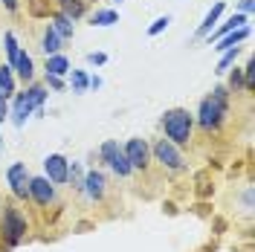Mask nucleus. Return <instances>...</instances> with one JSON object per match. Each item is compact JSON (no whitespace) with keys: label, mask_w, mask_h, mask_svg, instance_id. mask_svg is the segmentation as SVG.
<instances>
[{"label":"nucleus","mask_w":255,"mask_h":252,"mask_svg":"<svg viewBox=\"0 0 255 252\" xmlns=\"http://www.w3.org/2000/svg\"><path fill=\"white\" fill-rule=\"evenodd\" d=\"M229 87H232L235 93H238V90H244V87H247V84H244V73H241L238 67H235V70H232V76H229Z\"/></svg>","instance_id":"obj_28"},{"label":"nucleus","mask_w":255,"mask_h":252,"mask_svg":"<svg viewBox=\"0 0 255 252\" xmlns=\"http://www.w3.org/2000/svg\"><path fill=\"white\" fill-rule=\"evenodd\" d=\"M168 23H171V17H168V15L157 17V20H154V23L148 26V35H151V38H154V35H159L162 29H168Z\"/></svg>","instance_id":"obj_27"},{"label":"nucleus","mask_w":255,"mask_h":252,"mask_svg":"<svg viewBox=\"0 0 255 252\" xmlns=\"http://www.w3.org/2000/svg\"><path fill=\"white\" fill-rule=\"evenodd\" d=\"M191 127H194V116H191L186 108H171V111L162 113V130H165V139L168 142H174V145H189Z\"/></svg>","instance_id":"obj_2"},{"label":"nucleus","mask_w":255,"mask_h":252,"mask_svg":"<svg viewBox=\"0 0 255 252\" xmlns=\"http://www.w3.org/2000/svg\"><path fill=\"white\" fill-rule=\"evenodd\" d=\"M70 84H73V90H76V93H87V90H90V76H87L84 70H73Z\"/></svg>","instance_id":"obj_23"},{"label":"nucleus","mask_w":255,"mask_h":252,"mask_svg":"<svg viewBox=\"0 0 255 252\" xmlns=\"http://www.w3.org/2000/svg\"><path fill=\"white\" fill-rule=\"evenodd\" d=\"M90 87H93V90H99V87H102V79H99V76H93V79H90Z\"/></svg>","instance_id":"obj_36"},{"label":"nucleus","mask_w":255,"mask_h":252,"mask_svg":"<svg viewBox=\"0 0 255 252\" xmlns=\"http://www.w3.org/2000/svg\"><path fill=\"white\" fill-rule=\"evenodd\" d=\"M29 197L38 206H49L55 200V186L49 183L47 177H32L29 180Z\"/></svg>","instance_id":"obj_8"},{"label":"nucleus","mask_w":255,"mask_h":252,"mask_svg":"<svg viewBox=\"0 0 255 252\" xmlns=\"http://www.w3.org/2000/svg\"><path fill=\"white\" fill-rule=\"evenodd\" d=\"M87 61L96 64V67H102V64H108V55H105V52H90V55H87Z\"/></svg>","instance_id":"obj_30"},{"label":"nucleus","mask_w":255,"mask_h":252,"mask_svg":"<svg viewBox=\"0 0 255 252\" xmlns=\"http://www.w3.org/2000/svg\"><path fill=\"white\" fill-rule=\"evenodd\" d=\"M47 84L52 87V90H61V87H64V79H61V76H49V73H47Z\"/></svg>","instance_id":"obj_32"},{"label":"nucleus","mask_w":255,"mask_h":252,"mask_svg":"<svg viewBox=\"0 0 255 252\" xmlns=\"http://www.w3.org/2000/svg\"><path fill=\"white\" fill-rule=\"evenodd\" d=\"M67 183H73V189L81 191V183H84V168H81V162H70V165H67Z\"/></svg>","instance_id":"obj_22"},{"label":"nucleus","mask_w":255,"mask_h":252,"mask_svg":"<svg viewBox=\"0 0 255 252\" xmlns=\"http://www.w3.org/2000/svg\"><path fill=\"white\" fill-rule=\"evenodd\" d=\"M29 113H32V105L26 102V93H17L15 96V108H12V122H15V127H23L26 125V119H29Z\"/></svg>","instance_id":"obj_10"},{"label":"nucleus","mask_w":255,"mask_h":252,"mask_svg":"<svg viewBox=\"0 0 255 252\" xmlns=\"http://www.w3.org/2000/svg\"><path fill=\"white\" fill-rule=\"evenodd\" d=\"M90 23L93 26H113V23H119V15L113 9H99V12H93Z\"/></svg>","instance_id":"obj_18"},{"label":"nucleus","mask_w":255,"mask_h":252,"mask_svg":"<svg viewBox=\"0 0 255 252\" xmlns=\"http://www.w3.org/2000/svg\"><path fill=\"white\" fill-rule=\"evenodd\" d=\"M67 165H70L67 157L49 154V157L44 159V177H47L52 186H64V183H67Z\"/></svg>","instance_id":"obj_7"},{"label":"nucleus","mask_w":255,"mask_h":252,"mask_svg":"<svg viewBox=\"0 0 255 252\" xmlns=\"http://www.w3.org/2000/svg\"><path fill=\"white\" fill-rule=\"evenodd\" d=\"M26 229H29V223H26V218L20 215V209H15V206H3V235H6V241H9V247L20 244L23 235H26Z\"/></svg>","instance_id":"obj_3"},{"label":"nucleus","mask_w":255,"mask_h":252,"mask_svg":"<svg viewBox=\"0 0 255 252\" xmlns=\"http://www.w3.org/2000/svg\"><path fill=\"white\" fill-rule=\"evenodd\" d=\"M238 52H241L238 47L226 49V52H223V58H221V64H218V70H215V73H226V70H229V67L235 64V58H238Z\"/></svg>","instance_id":"obj_26"},{"label":"nucleus","mask_w":255,"mask_h":252,"mask_svg":"<svg viewBox=\"0 0 255 252\" xmlns=\"http://www.w3.org/2000/svg\"><path fill=\"white\" fill-rule=\"evenodd\" d=\"M44 99H47V90L41 84H32L29 90H26V102L32 105V111H41L44 108Z\"/></svg>","instance_id":"obj_21"},{"label":"nucleus","mask_w":255,"mask_h":252,"mask_svg":"<svg viewBox=\"0 0 255 252\" xmlns=\"http://www.w3.org/2000/svg\"><path fill=\"white\" fill-rule=\"evenodd\" d=\"M3 44H6V55H9V67H12V64L17 61V52H20L15 32H6V35H3Z\"/></svg>","instance_id":"obj_24"},{"label":"nucleus","mask_w":255,"mask_h":252,"mask_svg":"<svg viewBox=\"0 0 255 252\" xmlns=\"http://www.w3.org/2000/svg\"><path fill=\"white\" fill-rule=\"evenodd\" d=\"M61 44H64V38L52 29V23H49L47 29H44V35H41V49H44L47 55H55V52L61 49Z\"/></svg>","instance_id":"obj_13"},{"label":"nucleus","mask_w":255,"mask_h":252,"mask_svg":"<svg viewBox=\"0 0 255 252\" xmlns=\"http://www.w3.org/2000/svg\"><path fill=\"white\" fill-rule=\"evenodd\" d=\"M81 191H84L90 200H102V197H105V191H108L105 174H102V171H87V174H84V183H81Z\"/></svg>","instance_id":"obj_9"},{"label":"nucleus","mask_w":255,"mask_h":252,"mask_svg":"<svg viewBox=\"0 0 255 252\" xmlns=\"http://www.w3.org/2000/svg\"><path fill=\"white\" fill-rule=\"evenodd\" d=\"M154 157H157V162L165 168V171H186V159H183V154L177 151V145L174 142H168V139H159L154 148Z\"/></svg>","instance_id":"obj_4"},{"label":"nucleus","mask_w":255,"mask_h":252,"mask_svg":"<svg viewBox=\"0 0 255 252\" xmlns=\"http://www.w3.org/2000/svg\"><path fill=\"white\" fill-rule=\"evenodd\" d=\"M0 3H3L9 12H15V9H17V0H0Z\"/></svg>","instance_id":"obj_35"},{"label":"nucleus","mask_w":255,"mask_h":252,"mask_svg":"<svg viewBox=\"0 0 255 252\" xmlns=\"http://www.w3.org/2000/svg\"><path fill=\"white\" fill-rule=\"evenodd\" d=\"M226 108H229V90L226 87H215L197 108V125L203 130H218L223 116H226Z\"/></svg>","instance_id":"obj_1"},{"label":"nucleus","mask_w":255,"mask_h":252,"mask_svg":"<svg viewBox=\"0 0 255 252\" xmlns=\"http://www.w3.org/2000/svg\"><path fill=\"white\" fill-rule=\"evenodd\" d=\"M12 70H17V76H20L23 81H32V79H35V64H32V55H29V52H23V49H20V52H17V61L12 64Z\"/></svg>","instance_id":"obj_12"},{"label":"nucleus","mask_w":255,"mask_h":252,"mask_svg":"<svg viewBox=\"0 0 255 252\" xmlns=\"http://www.w3.org/2000/svg\"><path fill=\"white\" fill-rule=\"evenodd\" d=\"M61 15H67L73 23L84 15V3L81 0H61Z\"/></svg>","instance_id":"obj_20"},{"label":"nucleus","mask_w":255,"mask_h":252,"mask_svg":"<svg viewBox=\"0 0 255 252\" xmlns=\"http://www.w3.org/2000/svg\"><path fill=\"white\" fill-rule=\"evenodd\" d=\"M0 148H3V139H0Z\"/></svg>","instance_id":"obj_37"},{"label":"nucleus","mask_w":255,"mask_h":252,"mask_svg":"<svg viewBox=\"0 0 255 252\" xmlns=\"http://www.w3.org/2000/svg\"><path fill=\"white\" fill-rule=\"evenodd\" d=\"M244 38H250V26H238V29L226 32L223 38H218V41H215V44H218V47H215V49H221V52H226V49L238 47V44H241V41H244Z\"/></svg>","instance_id":"obj_11"},{"label":"nucleus","mask_w":255,"mask_h":252,"mask_svg":"<svg viewBox=\"0 0 255 252\" xmlns=\"http://www.w3.org/2000/svg\"><path fill=\"white\" fill-rule=\"evenodd\" d=\"M0 93L6 96V99L15 96V76H12L9 64H0Z\"/></svg>","instance_id":"obj_16"},{"label":"nucleus","mask_w":255,"mask_h":252,"mask_svg":"<svg viewBox=\"0 0 255 252\" xmlns=\"http://www.w3.org/2000/svg\"><path fill=\"white\" fill-rule=\"evenodd\" d=\"M9 119V99L0 93V122H6Z\"/></svg>","instance_id":"obj_31"},{"label":"nucleus","mask_w":255,"mask_h":252,"mask_svg":"<svg viewBox=\"0 0 255 252\" xmlns=\"http://www.w3.org/2000/svg\"><path fill=\"white\" fill-rule=\"evenodd\" d=\"M47 73L49 76H67L70 73V61L64 58L61 52H55V55H47Z\"/></svg>","instance_id":"obj_15"},{"label":"nucleus","mask_w":255,"mask_h":252,"mask_svg":"<svg viewBox=\"0 0 255 252\" xmlns=\"http://www.w3.org/2000/svg\"><path fill=\"white\" fill-rule=\"evenodd\" d=\"M244 206H247V209L253 212V189H247V191H244Z\"/></svg>","instance_id":"obj_34"},{"label":"nucleus","mask_w":255,"mask_h":252,"mask_svg":"<svg viewBox=\"0 0 255 252\" xmlns=\"http://www.w3.org/2000/svg\"><path fill=\"white\" fill-rule=\"evenodd\" d=\"M253 6H255V0H241V12H244V15H250Z\"/></svg>","instance_id":"obj_33"},{"label":"nucleus","mask_w":255,"mask_h":252,"mask_svg":"<svg viewBox=\"0 0 255 252\" xmlns=\"http://www.w3.org/2000/svg\"><path fill=\"white\" fill-rule=\"evenodd\" d=\"M119 148H122V145H119L116 139H108V142H102V148H99V157L105 159V162H111V159L116 157V151H119Z\"/></svg>","instance_id":"obj_25"},{"label":"nucleus","mask_w":255,"mask_h":252,"mask_svg":"<svg viewBox=\"0 0 255 252\" xmlns=\"http://www.w3.org/2000/svg\"><path fill=\"white\" fill-rule=\"evenodd\" d=\"M108 165H111L113 171L119 174V177H130V171H133V168H130V162H128V157H125V151H122V148H119V151H116V157L111 159V162H108Z\"/></svg>","instance_id":"obj_19"},{"label":"nucleus","mask_w":255,"mask_h":252,"mask_svg":"<svg viewBox=\"0 0 255 252\" xmlns=\"http://www.w3.org/2000/svg\"><path fill=\"white\" fill-rule=\"evenodd\" d=\"M244 84H247V87H253V84H255V64H253V61L247 64V73H244Z\"/></svg>","instance_id":"obj_29"},{"label":"nucleus","mask_w":255,"mask_h":252,"mask_svg":"<svg viewBox=\"0 0 255 252\" xmlns=\"http://www.w3.org/2000/svg\"><path fill=\"white\" fill-rule=\"evenodd\" d=\"M29 180H32V174L26 168V162H12L6 168V183H9V189H12V194H15L17 200L29 197Z\"/></svg>","instance_id":"obj_5"},{"label":"nucleus","mask_w":255,"mask_h":252,"mask_svg":"<svg viewBox=\"0 0 255 252\" xmlns=\"http://www.w3.org/2000/svg\"><path fill=\"white\" fill-rule=\"evenodd\" d=\"M125 157L128 162H130V168L133 171H142V168H148V159H151V148H148V142L139 139V136H133V139L125 142Z\"/></svg>","instance_id":"obj_6"},{"label":"nucleus","mask_w":255,"mask_h":252,"mask_svg":"<svg viewBox=\"0 0 255 252\" xmlns=\"http://www.w3.org/2000/svg\"><path fill=\"white\" fill-rule=\"evenodd\" d=\"M221 12H223V0H218V3H215V6L206 12V17H203V23H200V29H197V38H203V35H209V32H212V26L218 23Z\"/></svg>","instance_id":"obj_14"},{"label":"nucleus","mask_w":255,"mask_h":252,"mask_svg":"<svg viewBox=\"0 0 255 252\" xmlns=\"http://www.w3.org/2000/svg\"><path fill=\"white\" fill-rule=\"evenodd\" d=\"M52 29H55V32H58V35L64 38V41H67V38H73V32H76V23H73V20H70L67 15H61V12H58V15L52 17Z\"/></svg>","instance_id":"obj_17"}]
</instances>
